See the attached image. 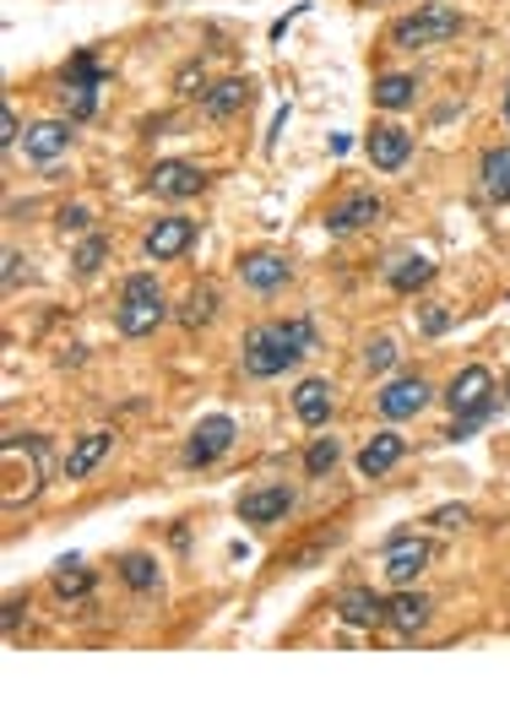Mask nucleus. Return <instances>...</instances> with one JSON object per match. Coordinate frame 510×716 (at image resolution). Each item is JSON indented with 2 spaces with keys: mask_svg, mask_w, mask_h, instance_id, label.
Returning <instances> with one entry per match:
<instances>
[{
  "mask_svg": "<svg viewBox=\"0 0 510 716\" xmlns=\"http://www.w3.org/2000/svg\"><path fill=\"white\" fill-rule=\"evenodd\" d=\"M429 277H434V261H429V255H396V261L385 266V283H391L396 294H419Z\"/></svg>",
  "mask_w": 510,
  "mask_h": 716,
  "instance_id": "21",
  "label": "nucleus"
},
{
  "mask_svg": "<svg viewBox=\"0 0 510 716\" xmlns=\"http://www.w3.org/2000/svg\"><path fill=\"white\" fill-rule=\"evenodd\" d=\"M104 255H109V239H98V234H92V239H87L82 251H77V261H71V266H77L82 277H92V272L104 266Z\"/></svg>",
  "mask_w": 510,
  "mask_h": 716,
  "instance_id": "29",
  "label": "nucleus"
},
{
  "mask_svg": "<svg viewBox=\"0 0 510 716\" xmlns=\"http://www.w3.org/2000/svg\"><path fill=\"white\" fill-rule=\"evenodd\" d=\"M489 413H494V402H489V408H472V413H457V423L445 429V440H468L478 423H489Z\"/></svg>",
  "mask_w": 510,
  "mask_h": 716,
  "instance_id": "30",
  "label": "nucleus"
},
{
  "mask_svg": "<svg viewBox=\"0 0 510 716\" xmlns=\"http://www.w3.org/2000/svg\"><path fill=\"white\" fill-rule=\"evenodd\" d=\"M506 396H510V385H506Z\"/></svg>",
  "mask_w": 510,
  "mask_h": 716,
  "instance_id": "37",
  "label": "nucleus"
},
{
  "mask_svg": "<svg viewBox=\"0 0 510 716\" xmlns=\"http://www.w3.org/2000/svg\"><path fill=\"white\" fill-rule=\"evenodd\" d=\"M17 136H22V120H17V109H6V115H0V141L11 147Z\"/></svg>",
  "mask_w": 510,
  "mask_h": 716,
  "instance_id": "35",
  "label": "nucleus"
},
{
  "mask_svg": "<svg viewBox=\"0 0 510 716\" xmlns=\"http://www.w3.org/2000/svg\"><path fill=\"white\" fill-rule=\"evenodd\" d=\"M506 126H510V87H506Z\"/></svg>",
  "mask_w": 510,
  "mask_h": 716,
  "instance_id": "36",
  "label": "nucleus"
},
{
  "mask_svg": "<svg viewBox=\"0 0 510 716\" xmlns=\"http://www.w3.org/2000/svg\"><path fill=\"white\" fill-rule=\"evenodd\" d=\"M434 559V548L429 538H391L385 543V576H391V587H413L419 576H424V565Z\"/></svg>",
  "mask_w": 510,
  "mask_h": 716,
  "instance_id": "6",
  "label": "nucleus"
},
{
  "mask_svg": "<svg viewBox=\"0 0 510 716\" xmlns=\"http://www.w3.org/2000/svg\"><path fill=\"white\" fill-rule=\"evenodd\" d=\"M245 98H251V82H245V77H223L217 87H207V98H202V104H207V115H213V120H228Z\"/></svg>",
  "mask_w": 510,
  "mask_h": 716,
  "instance_id": "23",
  "label": "nucleus"
},
{
  "mask_svg": "<svg viewBox=\"0 0 510 716\" xmlns=\"http://www.w3.org/2000/svg\"><path fill=\"white\" fill-rule=\"evenodd\" d=\"M294 413L304 429H321V423L332 419V385L321 375H310V380H298L294 385Z\"/></svg>",
  "mask_w": 510,
  "mask_h": 716,
  "instance_id": "16",
  "label": "nucleus"
},
{
  "mask_svg": "<svg viewBox=\"0 0 510 716\" xmlns=\"http://www.w3.org/2000/svg\"><path fill=\"white\" fill-rule=\"evenodd\" d=\"M288 510H294V489L288 483H266V489H245L239 494V521H251V527H272Z\"/></svg>",
  "mask_w": 510,
  "mask_h": 716,
  "instance_id": "9",
  "label": "nucleus"
},
{
  "mask_svg": "<svg viewBox=\"0 0 510 716\" xmlns=\"http://www.w3.org/2000/svg\"><path fill=\"white\" fill-rule=\"evenodd\" d=\"M82 591H92V570H87L77 553H66V559L55 565V597L71 602V597H82Z\"/></svg>",
  "mask_w": 510,
  "mask_h": 716,
  "instance_id": "25",
  "label": "nucleus"
},
{
  "mask_svg": "<svg viewBox=\"0 0 510 716\" xmlns=\"http://www.w3.org/2000/svg\"><path fill=\"white\" fill-rule=\"evenodd\" d=\"M234 419L228 413H213V419H202L196 429H190V445H185V462L190 467H213L228 457V445H234Z\"/></svg>",
  "mask_w": 510,
  "mask_h": 716,
  "instance_id": "5",
  "label": "nucleus"
},
{
  "mask_svg": "<svg viewBox=\"0 0 510 716\" xmlns=\"http://www.w3.org/2000/svg\"><path fill=\"white\" fill-rule=\"evenodd\" d=\"M190 239H196V223L190 217H158L147 228V239H141V255L147 261H174V255L190 251Z\"/></svg>",
  "mask_w": 510,
  "mask_h": 716,
  "instance_id": "10",
  "label": "nucleus"
},
{
  "mask_svg": "<svg viewBox=\"0 0 510 716\" xmlns=\"http://www.w3.org/2000/svg\"><path fill=\"white\" fill-rule=\"evenodd\" d=\"M478 185H483V196H489V202L510 207V141L483 153V164H478Z\"/></svg>",
  "mask_w": 510,
  "mask_h": 716,
  "instance_id": "19",
  "label": "nucleus"
},
{
  "mask_svg": "<svg viewBox=\"0 0 510 716\" xmlns=\"http://www.w3.org/2000/svg\"><path fill=\"white\" fill-rule=\"evenodd\" d=\"M22 147H28L33 164H55V158L71 147V126H66V120H39V126L22 130Z\"/></svg>",
  "mask_w": 510,
  "mask_h": 716,
  "instance_id": "14",
  "label": "nucleus"
},
{
  "mask_svg": "<svg viewBox=\"0 0 510 716\" xmlns=\"http://www.w3.org/2000/svg\"><path fill=\"white\" fill-rule=\"evenodd\" d=\"M489 402H494V375H489L483 364L457 370L451 385H445V408H451V413H472V408H489Z\"/></svg>",
  "mask_w": 510,
  "mask_h": 716,
  "instance_id": "8",
  "label": "nucleus"
},
{
  "mask_svg": "<svg viewBox=\"0 0 510 716\" xmlns=\"http://www.w3.org/2000/svg\"><path fill=\"white\" fill-rule=\"evenodd\" d=\"M87 223H92V212H87V207H66V212H60V228H66V234H82Z\"/></svg>",
  "mask_w": 510,
  "mask_h": 716,
  "instance_id": "33",
  "label": "nucleus"
},
{
  "mask_svg": "<svg viewBox=\"0 0 510 716\" xmlns=\"http://www.w3.org/2000/svg\"><path fill=\"white\" fill-rule=\"evenodd\" d=\"M213 315H217V294H213V288H196V294H190V310H185L179 321L196 332V326H202V321H213Z\"/></svg>",
  "mask_w": 510,
  "mask_h": 716,
  "instance_id": "28",
  "label": "nucleus"
},
{
  "mask_svg": "<svg viewBox=\"0 0 510 716\" xmlns=\"http://www.w3.org/2000/svg\"><path fill=\"white\" fill-rule=\"evenodd\" d=\"M413 98H419V77H408V71H385L375 82V104L381 109H408Z\"/></svg>",
  "mask_w": 510,
  "mask_h": 716,
  "instance_id": "24",
  "label": "nucleus"
},
{
  "mask_svg": "<svg viewBox=\"0 0 510 716\" xmlns=\"http://www.w3.org/2000/svg\"><path fill=\"white\" fill-rule=\"evenodd\" d=\"M468 22H462V11L457 6H440V0H429L424 11H408L396 28H391V43L396 49H434V43L457 39Z\"/></svg>",
  "mask_w": 510,
  "mask_h": 716,
  "instance_id": "2",
  "label": "nucleus"
},
{
  "mask_svg": "<svg viewBox=\"0 0 510 716\" xmlns=\"http://www.w3.org/2000/svg\"><path fill=\"white\" fill-rule=\"evenodd\" d=\"M375 217H381V196L359 190V196H347L342 207L326 212V228H332V234H359V228H370Z\"/></svg>",
  "mask_w": 510,
  "mask_h": 716,
  "instance_id": "17",
  "label": "nucleus"
},
{
  "mask_svg": "<svg viewBox=\"0 0 510 716\" xmlns=\"http://www.w3.org/2000/svg\"><path fill=\"white\" fill-rule=\"evenodd\" d=\"M164 315H169L164 283H158L153 272L126 277V288H120V337H153V332L164 326Z\"/></svg>",
  "mask_w": 510,
  "mask_h": 716,
  "instance_id": "1",
  "label": "nucleus"
},
{
  "mask_svg": "<svg viewBox=\"0 0 510 716\" xmlns=\"http://www.w3.org/2000/svg\"><path fill=\"white\" fill-rule=\"evenodd\" d=\"M120 576H126V587H136V591H153L164 581V570H158L153 553H126V559H120Z\"/></svg>",
  "mask_w": 510,
  "mask_h": 716,
  "instance_id": "26",
  "label": "nucleus"
},
{
  "mask_svg": "<svg viewBox=\"0 0 510 716\" xmlns=\"http://www.w3.org/2000/svg\"><path fill=\"white\" fill-rule=\"evenodd\" d=\"M419 326H424L429 337H440V332L451 326V315H445V310H424V315H419Z\"/></svg>",
  "mask_w": 510,
  "mask_h": 716,
  "instance_id": "34",
  "label": "nucleus"
},
{
  "mask_svg": "<svg viewBox=\"0 0 510 716\" xmlns=\"http://www.w3.org/2000/svg\"><path fill=\"white\" fill-rule=\"evenodd\" d=\"M429 614H434V602H429L424 591H396V597H385V625L396 635H419L429 625Z\"/></svg>",
  "mask_w": 510,
  "mask_h": 716,
  "instance_id": "13",
  "label": "nucleus"
},
{
  "mask_svg": "<svg viewBox=\"0 0 510 716\" xmlns=\"http://www.w3.org/2000/svg\"><path fill=\"white\" fill-rule=\"evenodd\" d=\"M364 364H370V370H391V364H396V342L375 337L370 347H364Z\"/></svg>",
  "mask_w": 510,
  "mask_h": 716,
  "instance_id": "31",
  "label": "nucleus"
},
{
  "mask_svg": "<svg viewBox=\"0 0 510 716\" xmlns=\"http://www.w3.org/2000/svg\"><path fill=\"white\" fill-rule=\"evenodd\" d=\"M60 82H66V109H71V120H87L92 115V104H98V87H104V71H98V60L92 55H71L66 60V71H60Z\"/></svg>",
  "mask_w": 510,
  "mask_h": 716,
  "instance_id": "4",
  "label": "nucleus"
},
{
  "mask_svg": "<svg viewBox=\"0 0 510 716\" xmlns=\"http://www.w3.org/2000/svg\"><path fill=\"white\" fill-rule=\"evenodd\" d=\"M429 521L451 532V527H462V521H468V506H440V510H434V516H429Z\"/></svg>",
  "mask_w": 510,
  "mask_h": 716,
  "instance_id": "32",
  "label": "nucleus"
},
{
  "mask_svg": "<svg viewBox=\"0 0 510 716\" xmlns=\"http://www.w3.org/2000/svg\"><path fill=\"white\" fill-rule=\"evenodd\" d=\"M153 190L169 196V202H190V196L207 190V174L190 169V164H158V169H153Z\"/></svg>",
  "mask_w": 510,
  "mask_h": 716,
  "instance_id": "15",
  "label": "nucleus"
},
{
  "mask_svg": "<svg viewBox=\"0 0 510 716\" xmlns=\"http://www.w3.org/2000/svg\"><path fill=\"white\" fill-rule=\"evenodd\" d=\"M294 364H298V353H294V342H288V332H283V321L245 332V370H251L255 380L283 375V370H294Z\"/></svg>",
  "mask_w": 510,
  "mask_h": 716,
  "instance_id": "3",
  "label": "nucleus"
},
{
  "mask_svg": "<svg viewBox=\"0 0 510 716\" xmlns=\"http://www.w3.org/2000/svg\"><path fill=\"white\" fill-rule=\"evenodd\" d=\"M364 153H370V164H375L381 174L402 169V164L413 158V130H402V126H375L370 136H364Z\"/></svg>",
  "mask_w": 510,
  "mask_h": 716,
  "instance_id": "12",
  "label": "nucleus"
},
{
  "mask_svg": "<svg viewBox=\"0 0 510 716\" xmlns=\"http://www.w3.org/2000/svg\"><path fill=\"white\" fill-rule=\"evenodd\" d=\"M342 625H353V630H364V625H381L385 619V602L375 597V591H364V587H353L347 597H342Z\"/></svg>",
  "mask_w": 510,
  "mask_h": 716,
  "instance_id": "22",
  "label": "nucleus"
},
{
  "mask_svg": "<svg viewBox=\"0 0 510 716\" xmlns=\"http://www.w3.org/2000/svg\"><path fill=\"white\" fill-rule=\"evenodd\" d=\"M402 457H408V440H402V434H391V429H381V434L359 451V472H364V478H385Z\"/></svg>",
  "mask_w": 510,
  "mask_h": 716,
  "instance_id": "18",
  "label": "nucleus"
},
{
  "mask_svg": "<svg viewBox=\"0 0 510 716\" xmlns=\"http://www.w3.org/2000/svg\"><path fill=\"white\" fill-rule=\"evenodd\" d=\"M288 277H294V261H283V255H272V251H255L239 261V283L251 294H277Z\"/></svg>",
  "mask_w": 510,
  "mask_h": 716,
  "instance_id": "11",
  "label": "nucleus"
},
{
  "mask_svg": "<svg viewBox=\"0 0 510 716\" xmlns=\"http://www.w3.org/2000/svg\"><path fill=\"white\" fill-rule=\"evenodd\" d=\"M109 445H115V434H109V429H92V434H82V440L71 445V457H66V478H71V483H77V478H87L92 467L109 457Z\"/></svg>",
  "mask_w": 510,
  "mask_h": 716,
  "instance_id": "20",
  "label": "nucleus"
},
{
  "mask_svg": "<svg viewBox=\"0 0 510 716\" xmlns=\"http://www.w3.org/2000/svg\"><path fill=\"white\" fill-rule=\"evenodd\" d=\"M337 462H342V440L337 434H321V440L304 451V472H310V478H326Z\"/></svg>",
  "mask_w": 510,
  "mask_h": 716,
  "instance_id": "27",
  "label": "nucleus"
},
{
  "mask_svg": "<svg viewBox=\"0 0 510 716\" xmlns=\"http://www.w3.org/2000/svg\"><path fill=\"white\" fill-rule=\"evenodd\" d=\"M429 402H434V385L424 375H402L381 391V419L402 423V419H413V413H424Z\"/></svg>",
  "mask_w": 510,
  "mask_h": 716,
  "instance_id": "7",
  "label": "nucleus"
}]
</instances>
